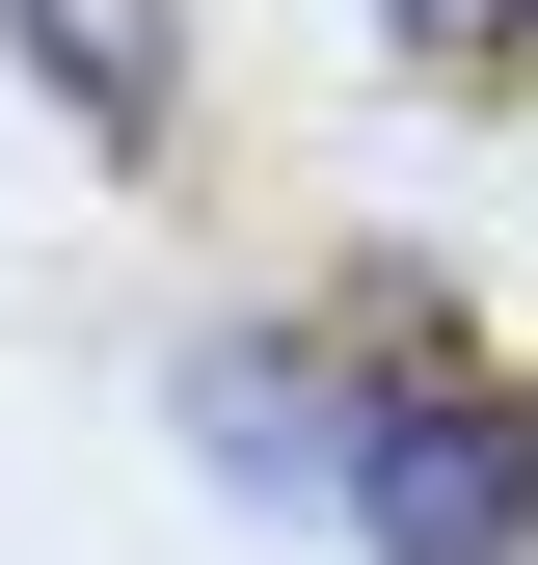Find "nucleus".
Returning <instances> with one entry per match:
<instances>
[{
    "instance_id": "nucleus-1",
    "label": "nucleus",
    "mask_w": 538,
    "mask_h": 565,
    "mask_svg": "<svg viewBox=\"0 0 538 565\" xmlns=\"http://www.w3.org/2000/svg\"><path fill=\"white\" fill-rule=\"evenodd\" d=\"M351 539L377 565H538V377H485L458 323H404L351 377Z\"/></svg>"
},
{
    "instance_id": "nucleus-3",
    "label": "nucleus",
    "mask_w": 538,
    "mask_h": 565,
    "mask_svg": "<svg viewBox=\"0 0 538 565\" xmlns=\"http://www.w3.org/2000/svg\"><path fill=\"white\" fill-rule=\"evenodd\" d=\"M0 54H28L108 162H162V108H189V28H162V0H0Z\"/></svg>"
},
{
    "instance_id": "nucleus-4",
    "label": "nucleus",
    "mask_w": 538,
    "mask_h": 565,
    "mask_svg": "<svg viewBox=\"0 0 538 565\" xmlns=\"http://www.w3.org/2000/svg\"><path fill=\"white\" fill-rule=\"evenodd\" d=\"M377 28H404V54H512L538 0H377Z\"/></svg>"
},
{
    "instance_id": "nucleus-2",
    "label": "nucleus",
    "mask_w": 538,
    "mask_h": 565,
    "mask_svg": "<svg viewBox=\"0 0 538 565\" xmlns=\"http://www.w3.org/2000/svg\"><path fill=\"white\" fill-rule=\"evenodd\" d=\"M189 458L243 484V512H351V350L323 323H189Z\"/></svg>"
}]
</instances>
